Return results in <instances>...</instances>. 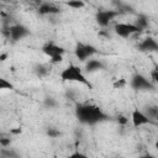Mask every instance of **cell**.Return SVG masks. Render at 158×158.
<instances>
[{
	"instance_id": "obj_4",
	"label": "cell",
	"mask_w": 158,
	"mask_h": 158,
	"mask_svg": "<svg viewBox=\"0 0 158 158\" xmlns=\"http://www.w3.org/2000/svg\"><path fill=\"white\" fill-rule=\"evenodd\" d=\"M74 53H75V57H77L80 62H84V60H86L88 58L93 57V56L96 53V48H95L93 44L78 42L77 46H75Z\"/></svg>"
},
{
	"instance_id": "obj_9",
	"label": "cell",
	"mask_w": 158,
	"mask_h": 158,
	"mask_svg": "<svg viewBox=\"0 0 158 158\" xmlns=\"http://www.w3.org/2000/svg\"><path fill=\"white\" fill-rule=\"evenodd\" d=\"M42 52L48 56L51 59L57 58V57H63V53L65 52V49L53 42H47L43 47H42Z\"/></svg>"
},
{
	"instance_id": "obj_17",
	"label": "cell",
	"mask_w": 158,
	"mask_h": 158,
	"mask_svg": "<svg viewBox=\"0 0 158 158\" xmlns=\"http://www.w3.org/2000/svg\"><path fill=\"white\" fill-rule=\"evenodd\" d=\"M43 105H44L47 109H56V107L58 106V102L56 101V99H53V98H51V96H47V98H44V100H43Z\"/></svg>"
},
{
	"instance_id": "obj_29",
	"label": "cell",
	"mask_w": 158,
	"mask_h": 158,
	"mask_svg": "<svg viewBox=\"0 0 158 158\" xmlns=\"http://www.w3.org/2000/svg\"><path fill=\"white\" fill-rule=\"evenodd\" d=\"M99 35H100V36H105V37H109V33H107V32H105V31H100V32H99Z\"/></svg>"
},
{
	"instance_id": "obj_24",
	"label": "cell",
	"mask_w": 158,
	"mask_h": 158,
	"mask_svg": "<svg viewBox=\"0 0 158 158\" xmlns=\"http://www.w3.org/2000/svg\"><path fill=\"white\" fill-rule=\"evenodd\" d=\"M151 78H152V80H153L156 84H158V67H156V68L151 72Z\"/></svg>"
},
{
	"instance_id": "obj_26",
	"label": "cell",
	"mask_w": 158,
	"mask_h": 158,
	"mask_svg": "<svg viewBox=\"0 0 158 158\" xmlns=\"http://www.w3.org/2000/svg\"><path fill=\"white\" fill-rule=\"evenodd\" d=\"M6 58H7V53H1V54H0V60H1V62L6 60Z\"/></svg>"
},
{
	"instance_id": "obj_11",
	"label": "cell",
	"mask_w": 158,
	"mask_h": 158,
	"mask_svg": "<svg viewBox=\"0 0 158 158\" xmlns=\"http://www.w3.org/2000/svg\"><path fill=\"white\" fill-rule=\"evenodd\" d=\"M58 12H59V9L49 2H42L38 7L40 15H53V14H58Z\"/></svg>"
},
{
	"instance_id": "obj_13",
	"label": "cell",
	"mask_w": 158,
	"mask_h": 158,
	"mask_svg": "<svg viewBox=\"0 0 158 158\" xmlns=\"http://www.w3.org/2000/svg\"><path fill=\"white\" fill-rule=\"evenodd\" d=\"M33 72H35V74H36L37 77L43 78V77H47V75H48V73L51 72V69H49V67H48L47 64H42V63H41V64L35 65Z\"/></svg>"
},
{
	"instance_id": "obj_7",
	"label": "cell",
	"mask_w": 158,
	"mask_h": 158,
	"mask_svg": "<svg viewBox=\"0 0 158 158\" xmlns=\"http://www.w3.org/2000/svg\"><path fill=\"white\" fill-rule=\"evenodd\" d=\"M7 35L14 42H16V41H20L22 38L27 37L30 35V30L27 27H25L23 25H19L17 23V25H12V26L9 27Z\"/></svg>"
},
{
	"instance_id": "obj_30",
	"label": "cell",
	"mask_w": 158,
	"mask_h": 158,
	"mask_svg": "<svg viewBox=\"0 0 158 158\" xmlns=\"http://www.w3.org/2000/svg\"><path fill=\"white\" fill-rule=\"evenodd\" d=\"M156 149H157V151H158V141H157V142H156Z\"/></svg>"
},
{
	"instance_id": "obj_27",
	"label": "cell",
	"mask_w": 158,
	"mask_h": 158,
	"mask_svg": "<svg viewBox=\"0 0 158 158\" xmlns=\"http://www.w3.org/2000/svg\"><path fill=\"white\" fill-rule=\"evenodd\" d=\"M10 132H11V133H14V135H19V133H21V128H15V130H10Z\"/></svg>"
},
{
	"instance_id": "obj_23",
	"label": "cell",
	"mask_w": 158,
	"mask_h": 158,
	"mask_svg": "<svg viewBox=\"0 0 158 158\" xmlns=\"http://www.w3.org/2000/svg\"><path fill=\"white\" fill-rule=\"evenodd\" d=\"M68 158H89V157H88L86 154H84V153H81V152H79V151H77V152H73L72 154H69Z\"/></svg>"
},
{
	"instance_id": "obj_14",
	"label": "cell",
	"mask_w": 158,
	"mask_h": 158,
	"mask_svg": "<svg viewBox=\"0 0 158 158\" xmlns=\"http://www.w3.org/2000/svg\"><path fill=\"white\" fill-rule=\"evenodd\" d=\"M135 25L139 28V31L146 30V28L148 27V19H147V16H144V15H138V16H137V20H136V22H135Z\"/></svg>"
},
{
	"instance_id": "obj_6",
	"label": "cell",
	"mask_w": 158,
	"mask_h": 158,
	"mask_svg": "<svg viewBox=\"0 0 158 158\" xmlns=\"http://www.w3.org/2000/svg\"><path fill=\"white\" fill-rule=\"evenodd\" d=\"M118 14L120 11H116V10H99L95 15V20L99 26L106 27L116 16H118Z\"/></svg>"
},
{
	"instance_id": "obj_2",
	"label": "cell",
	"mask_w": 158,
	"mask_h": 158,
	"mask_svg": "<svg viewBox=\"0 0 158 158\" xmlns=\"http://www.w3.org/2000/svg\"><path fill=\"white\" fill-rule=\"evenodd\" d=\"M60 79L63 81H75V83L84 84V85H86L89 88L91 86L90 81L86 79V77L84 75L81 69L79 67H77L75 64H69L68 67H65L60 72Z\"/></svg>"
},
{
	"instance_id": "obj_15",
	"label": "cell",
	"mask_w": 158,
	"mask_h": 158,
	"mask_svg": "<svg viewBox=\"0 0 158 158\" xmlns=\"http://www.w3.org/2000/svg\"><path fill=\"white\" fill-rule=\"evenodd\" d=\"M151 120L152 118H156L157 120V117H158V106H156V105H148V106H146V112H144Z\"/></svg>"
},
{
	"instance_id": "obj_21",
	"label": "cell",
	"mask_w": 158,
	"mask_h": 158,
	"mask_svg": "<svg viewBox=\"0 0 158 158\" xmlns=\"http://www.w3.org/2000/svg\"><path fill=\"white\" fill-rule=\"evenodd\" d=\"M10 143H11V139L9 137H1L0 138V146L2 148H7L10 146Z\"/></svg>"
},
{
	"instance_id": "obj_8",
	"label": "cell",
	"mask_w": 158,
	"mask_h": 158,
	"mask_svg": "<svg viewBox=\"0 0 158 158\" xmlns=\"http://www.w3.org/2000/svg\"><path fill=\"white\" fill-rule=\"evenodd\" d=\"M131 121H132V125L135 127H141V126H144V125H151L153 123V121L141 110L138 109H135L131 114Z\"/></svg>"
},
{
	"instance_id": "obj_19",
	"label": "cell",
	"mask_w": 158,
	"mask_h": 158,
	"mask_svg": "<svg viewBox=\"0 0 158 158\" xmlns=\"http://www.w3.org/2000/svg\"><path fill=\"white\" fill-rule=\"evenodd\" d=\"M0 89L2 90H14V85L7 81L5 78H0Z\"/></svg>"
},
{
	"instance_id": "obj_5",
	"label": "cell",
	"mask_w": 158,
	"mask_h": 158,
	"mask_svg": "<svg viewBox=\"0 0 158 158\" xmlns=\"http://www.w3.org/2000/svg\"><path fill=\"white\" fill-rule=\"evenodd\" d=\"M115 33L122 38H127L135 33H139V28L135 23H126V22H118L115 25Z\"/></svg>"
},
{
	"instance_id": "obj_3",
	"label": "cell",
	"mask_w": 158,
	"mask_h": 158,
	"mask_svg": "<svg viewBox=\"0 0 158 158\" xmlns=\"http://www.w3.org/2000/svg\"><path fill=\"white\" fill-rule=\"evenodd\" d=\"M131 86H132V89H135L137 91H148V90L154 89V84L152 83V80L147 79L144 75H142L139 73H137L132 77Z\"/></svg>"
},
{
	"instance_id": "obj_28",
	"label": "cell",
	"mask_w": 158,
	"mask_h": 158,
	"mask_svg": "<svg viewBox=\"0 0 158 158\" xmlns=\"http://www.w3.org/2000/svg\"><path fill=\"white\" fill-rule=\"evenodd\" d=\"M138 158H157V157H154L152 154H143V156H139Z\"/></svg>"
},
{
	"instance_id": "obj_18",
	"label": "cell",
	"mask_w": 158,
	"mask_h": 158,
	"mask_svg": "<svg viewBox=\"0 0 158 158\" xmlns=\"http://www.w3.org/2000/svg\"><path fill=\"white\" fill-rule=\"evenodd\" d=\"M67 6H69V7L74 9V10H79V9H81V7L85 6V2L81 1V0H72V1H68L67 2Z\"/></svg>"
},
{
	"instance_id": "obj_31",
	"label": "cell",
	"mask_w": 158,
	"mask_h": 158,
	"mask_svg": "<svg viewBox=\"0 0 158 158\" xmlns=\"http://www.w3.org/2000/svg\"><path fill=\"white\" fill-rule=\"evenodd\" d=\"M114 158H117V157H114Z\"/></svg>"
},
{
	"instance_id": "obj_10",
	"label": "cell",
	"mask_w": 158,
	"mask_h": 158,
	"mask_svg": "<svg viewBox=\"0 0 158 158\" xmlns=\"http://www.w3.org/2000/svg\"><path fill=\"white\" fill-rule=\"evenodd\" d=\"M138 51L139 52H158V42L152 38V37H147L144 38L142 42L138 43Z\"/></svg>"
},
{
	"instance_id": "obj_25",
	"label": "cell",
	"mask_w": 158,
	"mask_h": 158,
	"mask_svg": "<svg viewBox=\"0 0 158 158\" xmlns=\"http://www.w3.org/2000/svg\"><path fill=\"white\" fill-rule=\"evenodd\" d=\"M117 121H118V123H121V125H126L127 123V118L125 117V116H122V115H120L118 117H117Z\"/></svg>"
},
{
	"instance_id": "obj_12",
	"label": "cell",
	"mask_w": 158,
	"mask_h": 158,
	"mask_svg": "<svg viewBox=\"0 0 158 158\" xmlns=\"http://www.w3.org/2000/svg\"><path fill=\"white\" fill-rule=\"evenodd\" d=\"M105 68L104 63L101 60H98V59H89L85 64V70L88 73H94V72H98V70H102Z\"/></svg>"
},
{
	"instance_id": "obj_1",
	"label": "cell",
	"mask_w": 158,
	"mask_h": 158,
	"mask_svg": "<svg viewBox=\"0 0 158 158\" xmlns=\"http://www.w3.org/2000/svg\"><path fill=\"white\" fill-rule=\"evenodd\" d=\"M75 116L80 123L94 126L96 123L109 120V116L96 105L91 104H79L75 107Z\"/></svg>"
},
{
	"instance_id": "obj_20",
	"label": "cell",
	"mask_w": 158,
	"mask_h": 158,
	"mask_svg": "<svg viewBox=\"0 0 158 158\" xmlns=\"http://www.w3.org/2000/svg\"><path fill=\"white\" fill-rule=\"evenodd\" d=\"M46 133H47V136H49L51 138H57V137H59V136L62 135L60 131L57 130L56 127H48L47 131H46Z\"/></svg>"
},
{
	"instance_id": "obj_16",
	"label": "cell",
	"mask_w": 158,
	"mask_h": 158,
	"mask_svg": "<svg viewBox=\"0 0 158 158\" xmlns=\"http://www.w3.org/2000/svg\"><path fill=\"white\" fill-rule=\"evenodd\" d=\"M0 154H1V158H19L17 153L12 149H9V148H1Z\"/></svg>"
},
{
	"instance_id": "obj_22",
	"label": "cell",
	"mask_w": 158,
	"mask_h": 158,
	"mask_svg": "<svg viewBox=\"0 0 158 158\" xmlns=\"http://www.w3.org/2000/svg\"><path fill=\"white\" fill-rule=\"evenodd\" d=\"M125 85H126V80H125V79H117V80L114 83V88H115V89H122Z\"/></svg>"
}]
</instances>
